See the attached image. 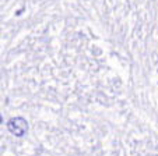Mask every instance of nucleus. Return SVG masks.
Here are the masks:
<instances>
[{
    "instance_id": "nucleus-2",
    "label": "nucleus",
    "mask_w": 158,
    "mask_h": 156,
    "mask_svg": "<svg viewBox=\"0 0 158 156\" xmlns=\"http://www.w3.org/2000/svg\"><path fill=\"white\" fill-rule=\"evenodd\" d=\"M2 123H3V116L0 114V124H2Z\"/></svg>"
},
{
    "instance_id": "nucleus-1",
    "label": "nucleus",
    "mask_w": 158,
    "mask_h": 156,
    "mask_svg": "<svg viewBox=\"0 0 158 156\" xmlns=\"http://www.w3.org/2000/svg\"><path fill=\"white\" fill-rule=\"evenodd\" d=\"M7 130L17 138L24 137L28 133V121L24 117H13L7 121Z\"/></svg>"
}]
</instances>
